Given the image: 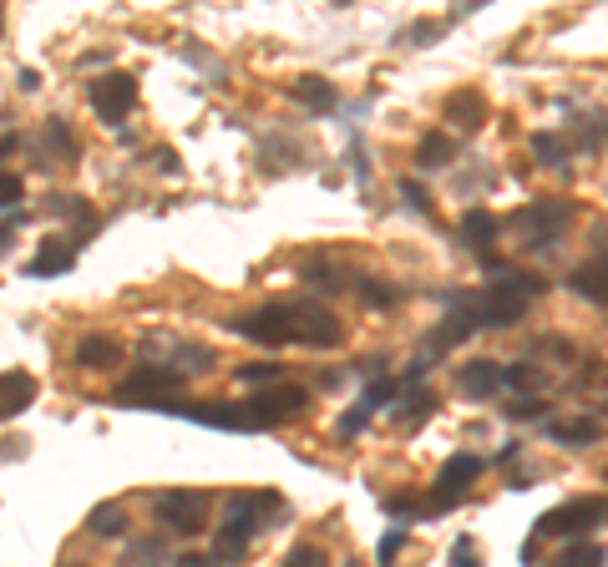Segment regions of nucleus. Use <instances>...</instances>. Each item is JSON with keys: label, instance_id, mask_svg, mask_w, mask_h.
<instances>
[{"label": "nucleus", "instance_id": "obj_1", "mask_svg": "<svg viewBox=\"0 0 608 567\" xmlns=\"http://www.w3.org/2000/svg\"><path fill=\"white\" fill-rule=\"evenodd\" d=\"M284 512V497L274 492V486H264V492H234L223 502V527H218V557L223 562H239L244 552H249V542L264 532V522L269 517H279Z\"/></svg>", "mask_w": 608, "mask_h": 567}, {"label": "nucleus", "instance_id": "obj_2", "mask_svg": "<svg viewBox=\"0 0 608 567\" xmlns=\"http://www.w3.org/2000/svg\"><path fill=\"white\" fill-rule=\"evenodd\" d=\"M228 330L249 345H264V350H284V345H299V299H279V304H259V309H244L228 319Z\"/></svg>", "mask_w": 608, "mask_h": 567}, {"label": "nucleus", "instance_id": "obj_3", "mask_svg": "<svg viewBox=\"0 0 608 567\" xmlns=\"http://www.w3.org/2000/svg\"><path fill=\"white\" fill-rule=\"evenodd\" d=\"M183 395V375L163 370V365H137L132 375L117 380V400L122 405H142V411H168V405Z\"/></svg>", "mask_w": 608, "mask_h": 567}, {"label": "nucleus", "instance_id": "obj_4", "mask_svg": "<svg viewBox=\"0 0 608 567\" xmlns=\"http://www.w3.org/2000/svg\"><path fill=\"white\" fill-rule=\"evenodd\" d=\"M608 522V497H573L553 512L538 517L532 537H573V542H588V532H598Z\"/></svg>", "mask_w": 608, "mask_h": 567}, {"label": "nucleus", "instance_id": "obj_5", "mask_svg": "<svg viewBox=\"0 0 608 567\" xmlns=\"http://www.w3.org/2000/svg\"><path fill=\"white\" fill-rule=\"evenodd\" d=\"M208 512H213V497L203 492V486H173V492L152 497V517H158L168 532H183V537H198L208 527Z\"/></svg>", "mask_w": 608, "mask_h": 567}, {"label": "nucleus", "instance_id": "obj_6", "mask_svg": "<svg viewBox=\"0 0 608 567\" xmlns=\"http://www.w3.org/2000/svg\"><path fill=\"white\" fill-rule=\"evenodd\" d=\"M512 228L527 238L532 254H543L548 243H558L568 228H573V203L568 198H548V203H527L512 213Z\"/></svg>", "mask_w": 608, "mask_h": 567}, {"label": "nucleus", "instance_id": "obj_7", "mask_svg": "<svg viewBox=\"0 0 608 567\" xmlns=\"http://www.w3.org/2000/svg\"><path fill=\"white\" fill-rule=\"evenodd\" d=\"M244 411H249L254 431H274V426L299 421L304 411H310V390L294 385V380H279V385H264L254 400H244Z\"/></svg>", "mask_w": 608, "mask_h": 567}, {"label": "nucleus", "instance_id": "obj_8", "mask_svg": "<svg viewBox=\"0 0 608 567\" xmlns=\"http://www.w3.org/2000/svg\"><path fill=\"white\" fill-rule=\"evenodd\" d=\"M142 350L152 355L147 365H163V370H173V375H208L213 365H218V355L208 350V345H198V340H178V335H168V330H158V335H147L142 340Z\"/></svg>", "mask_w": 608, "mask_h": 567}, {"label": "nucleus", "instance_id": "obj_9", "mask_svg": "<svg viewBox=\"0 0 608 567\" xmlns=\"http://www.w3.org/2000/svg\"><path fill=\"white\" fill-rule=\"evenodd\" d=\"M87 97H92V112L102 122H127L132 107H137V76L132 71H107L87 87Z\"/></svg>", "mask_w": 608, "mask_h": 567}, {"label": "nucleus", "instance_id": "obj_10", "mask_svg": "<svg viewBox=\"0 0 608 567\" xmlns=\"http://www.w3.org/2000/svg\"><path fill=\"white\" fill-rule=\"evenodd\" d=\"M340 340H345L340 314L320 299H299V345L304 350H335Z\"/></svg>", "mask_w": 608, "mask_h": 567}, {"label": "nucleus", "instance_id": "obj_11", "mask_svg": "<svg viewBox=\"0 0 608 567\" xmlns=\"http://www.w3.org/2000/svg\"><path fill=\"white\" fill-rule=\"evenodd\" d=\"M477 476H482V456H472V451H456V456H451V461L436 471V497H431V502H436L441 512H451L456 502L467 497V486H472Z\"/></svg>", "mask_w": 608, "mask_h": 567}, {"label": "nucleus", "instance_id": "obj_12", "mask_svg": "<svg viewBox=\"0 0 608 567\" xmlns=\"http://www.w3.org/2000/svg\"><path fill=\"white\" fill-rule=\"evenodd\" d=\"M396 395H401V380H396V375H380V380H370V385H365V395L350 405V416H340V426H335V431H340L345 441H350V436H360V431L370 426V416L380 411V405H391Z\"/></svg>", "mask_w": 608, "mask_h": 567}, {"label": "nucleus", "instance_id": "obj_13", "mask_svg": "<svg viewBox=\"0 0 608 567\" xmlns=\"http://www.w3.org/2000/svg\"><path fill=\"white\" fill-rule=\"evenodd\" d=\"M568 289H573L578 299H588V304L608 309V249H598L588 264H578V269L568 274Z\"/></svg>", "mask_w": 608, "mask_h": 567}, {"label": "nucleus", "instance_id": "obj_14", "mask_svg": "<svg viewBox=\"0 0 608 567\" xmlns=\"http://www.w3.org/2000/svg\"><path fill=\"white\" fill-rule=\"evenodd\" d=\"M502 365L497 360H467L462 370H456V390H462L467 400H492L502 390Z\"/></svg>", "mask_w": 608, "mask_h": 567}, {"label": "nucleus", "instance_id": "obj_15", "mask_svg": "<svg viewBox=\"0 0 608 567\" xmlns=\"http://www.w3.org/2000/svg\"><path fill=\"white\" fill-rule=\"evenodd\" d=\"M36 375L31 370H6V375H0V421H16L21 411H26V405L36 400Z\"/></svg>", "mask_w": 608, "mask_h": 567}, {"label": "nucleus", "instance_id": "obj_16", "mask_svg": "<svg viewBox=\"0 0 608 567\" xmlns=\"http://www.w3.org/2000/svg\"><path fill=\"white\" fill-rule=\"evenodd\" d=\"M41 162H46V173H56L61 162H76V137H71V122H61V117L41 122Z\"/></svg>", "mask_w": 608, "mask_h": 567}, {"label": "nucleus", "instance_id": "obj_17", "mask_svg": "<svg viewBox=\"0 0 608 567\" xmlns=\"http://www.w3.org/2000/svg\"><path fill=\"white\" fill-rule=\"evenodd\" d=\"M71 264H76V243H71V238H46L41 254L26 264V274H31V279H51V274H66Z\"/></svg>", "mask_w": 608, "mask_h": 567}, {"label": "nucleus", "instance_id": "obj_18", "mask_svg": "<svg viewBox=\"0 0 608 567\" xmlns=\"http://www.w3.org/2000/svg\"><path fill=\"white\" fill-rule=\"evenodd\" d=\"M507 223L497 218V213H487V208H472L467 218H462V233H467V249L472 254H482V259H492V238L502 233Z\"/></svg>", "mask_w": 608, "mask_h": 567}, {"label": "nucleus", "instance_id": "obj_19", "mask_svg": "<svg viewBox=\"0 0 608 567\" xmlns=\"http://www.w3.org/2000/svg\"><path fill=\"white\" fill-rule=\"evenodd\" d=\"M289 97H294L299 107H310V112H335V107H340L335 81H325V76H299L294 87H289Z\"/></svg>", "mask_w": 608, "mask_h": 567}, {"label": "nucleus", "instance_id": "obj_20", "mask_svg": "<svg viewBox=\"0 0 608 567\" xmlns=\"http://www.w3.org/2000/svg\"><path fill=\"white\" fill-rule=\"evenodd\" d=\"M168 562V537L163 532H147V537H132L122 547V562L117 567H163Z\"/></svg>", "mask_w": 608, "mask_h": 567}, {"label": "nucleus", "instance_id": "obj_21", "mask_svg": "<svg viewBox=\"0 0 608 567\" xmlns=\"http://www.w3.org/2000/svg\"><path fill=\"white\" fill-rule=\"evenodd\" d=\"M122 360V345L112 335H87V340H76V365L82 370H112Z\"/></svg>", "mask_w": 608, "mask_h": 567}, {"label": "nucleus", "instance_id": "obj_22", "mask_svg": "<svg viewBox=\"0 0 608 567\" xmlns=\"http://www.w3.org/2000/svg\"><path fill=\"white\" fill-rule=\"evenodd\" d=\"M446 122L462 127V132H477V127L487 122V97H482V92H456V97L446 102Z\"/></svg>", "mask_w": 608, "mask_h": 567}, {"label": "nucleus", "instance_id": "obj_23", "mask_svg": "<svg viewBox=\"0 0 608 567\" xmlns=\"http://www.w3.org/2000/svg\"><path fill=\"white\" fill-rule=\"evenodd\" d=\"M436 416V390H421V385H411L401 400H396V426H421V421H431Z\"/></svg>", "mask_w": 608, "mask_h": 567}, {"label": "nucleus", "instance_id": "obj_24", "mask_svg": "<svg viewBox=\"0 0 608 567\" xmlns=\"http://www.w3.org/2000/svg\"><path fill=\"white\" fill-rule=\"evenodd\" d=\"M543 436L548 441H563V446H588L603 436V426L593 416H578V421H543Z\"/></svg>", "mask_w": 608, "mask_h": 567}, {"label": "nucleus", "instance_id": "obj_25", "mask_svg": "<svg viewBox=\"0 0 608 567\" xmlns=\"http://www.w3.org/2000/svg\"><path fill=\"white\" fill-rule=\"evenodd\" d=\"M127 527H132V517H127L122 502H102V507L87 517V537H122Z\"/></svg>", "mask_w": 608, "mask_h": 567}, {"label": "nucleus", "instance_id": "obj_26", "mask_svg": "<svg viewBox=\"0 0 608 567\" xmlns=\"http://www.w3.org/2000/svg\"><path fill=\"white\" fill-rule=\"evenodd\" d=\"M451 157H456V137H446V132H431V137H421V147H416V162H421V168H446Z\"/></svg>", "mask_w": 608, "mask_h": 567}, {"label": "nucleus", "instance_id": "obj_27", "mask_svg": "<svg viewBox=\"0 0 608 567\" xmlns=\"http://www.w3.org/2000/svg\"><path fill=\"white\" fill-rule=\"evenodd\" d=\"M532 157H538L543 168H563V162H568V142L558 132H538V137H532Z\"/></svg>", "mask_w": 608, "mask_h": 567}, {"label": "nucleus", "instance_id": "obj_28", "mask_svg": "<svg viewBox=\"0 0 608 567\" xmlns=\"http://www.w3.org/2000/svg\"><path fill=\"white\" fill-rule=\"evenodd\" d=\"M553 567H603V547L598 542H568Z\"/></svg>", "mask_w": 608, "mask_h": 567}, {"label": "nucleus", "instance_id": "obj_29", "mask_svg": "<svg viewBox=\"0 0 608 567\" xmlns=\"http://www.w3.org/2000/svg\"><path fill=\"white\" fill-rule=\"evenodd\" d=\"M234 375L264 390V385H279V380H284V365H279V360H254V365H239Z\"/></svg>", "mask_w": 608, "mask_h": 567}, {"label": "nucleus", "instance_id": "obj_30", "mask_svg": "<svg viewBox=\"0 0 608 567\" xmlns=\"http://www.w3.org/2000/svg\"><path fill=\"white\" fill-rule=\"evenodd\" d=\"M21 198H26V183H21V173L0 168V213H21Z\"/></svg>", "mask_w": 608, "mask_h": 567}, {"label": "nucleus", "instance_id": "obj_31", "mask_svg": "<svg viewBox=\"0 0 608 567\" xmlns=\"http://www.w3.org/2000/svg\"><path fill=\"white\" fill-rule=\"evenodd\" d=\"M284 567H330V557H325L320 542H299V547H289Z\"/></svg>", "mask_w": 608, "mask_h": 567}, {"label": "nucleus", "instance_id": "obj_32", "mask_svg": "<svg viewBox=\"0 0 608 567\" xmlns=\"http://www.w3.org/2000/svg\"><path fill=\"white\" fill-rule=\"evenodd\" d=\"M502 380H507L512 390H543V385H548V375H538L532 365H502Z\"/></svg>", "mask_w": 608, "mask_h": 567}, {"label": "nucleus", "instance_id": "obj_33", "mask_svg": "<svg viewBox=\"0 0 608 567\" xmlns=\"http://www.w3.org/2000/svg\"><path fill=\"white\" fill-rule=\"evenodd\" d=\"M360 299H365L370 309H391L401 294H396L391 284H380V279H360Z\"/></svg>", "mask_w": 608, "mask_h": 567}, {"label": "nucleus", "instance_id": "obj_34", "mask_svg": "<svg viewBox=\"0 0 608 567\" xmlns=\"http://www.w3.org/2000/svg\"><path fill=\"white\" fill-rule=\"evenodd\" d=\"M401 547H406V527H391L386 537H380V547H375V562H380V567H391V562L401 557Z\"/></svg>", "mask_w": 608, "mask_h": 567}, {"label": "nucleus", "instance_id": "obj_35", "mask_svg": "<svg viewBox=\"0 0 608 567\" xmlns=\"http://www.w3.org/2000/svg\"><path fill=\"white\" fill-rule=\"evenodd\" d=\"M173 567H228V562H223L218 552H178Z\"/></svg>", "mask_w": 608, "mask_h": 567}, {"label": "nucleus", "instance_id": "obj_36", "mask_svg": "<svg viewBox=\"0 0 608 567\" xmlns=\"http://www.w3.org/2000/svg\"><path fill=\"white\" fill-rule=\"evenodd\" d=\"M441 31H446L441 21H416L411 31H401V41H431V36H441Z\"/></svg>", "mask_w": 608, "mask_h": 567}, {"label": "nucleus", "instance_id": "obj_37", "mask_svg": "<svg viewBox=\"0 0 608 567\" xmlns=\"http://www.w3.org/2000/svg\"><path fill=\"white\" fill-rule=\"evenodd\" d=\"M538 411H543V400H512V405H507V416H512V421H532Z\"/></svg>", "mask_w": 608, "mask_h": 567}, {"label": "nucleus", "instance_id": "obj_38", "mask_svg": "<svg viewBox=\"0 0 608 567\" xmlns=\"http://www.w3.org/2000/svg\"><path fill=\"white\" fill-rule=\"evenodd\" d=\"M401 198H406V203H411V208H421V213H426V208H431V198H426V188H421V183H411V178H406V183H401Z\"/></svg>", "mask_w": 608, "mask_h": 567}, {"label": "nucleus", "instance_id": "obj_39", "mask_svg": "<svg viewBox=\"0 0 608 567\" xmlns=\"http://www.w3.org/2000/svg\"><path fill=\"white\" fill-rule=\"evenodd\" d=\"M26 223V213H6V218H0V254H6V243L16 238V228Z\"/></svg>", "mask_w": 608, "mask_h": 567}, {"label": "nucleus", "instance_id": "obj_40", "mask_svg": "<svg viewBox=\"0 0 608 567\" xmlns=\"http://www.w3.org/2000/svg\"><path fill=\"white\" fill-rule=\"evenodd\" d=\"M451 562H456V567H477V552H472V542H467V537L451 547Z\"/></svg>", "mask_w": 608, "mask_h": 567}, {"label": "nucleus", "instance_id": "obj_41", "mask_svg": "<svg viewBox=\"0 0 608 567\" xmlns=\"http://www.w3.org/2000/svg\"><path fill=\"white\" fill-rule=\"evenodd\" d=\"M16 81H21V92H36V87H41V71L26 66V71H16Z\"/></svg>", "mask_w": 608, "mask_h": 567}, {"label": "nucleus", "instance_id": "obj_42", "mask_svg": "<svg viewBox=\"0 0 608 567\" xmlns=\"http://www.w3.org/2000/svg\"><path fill=\"white\" fill-rule=\"evenodd\" d=\"M112 61V51H92V56H82V66H107Z\"/></svg>", "mask_w": 608, "mask_h": 567}]
</instances>
